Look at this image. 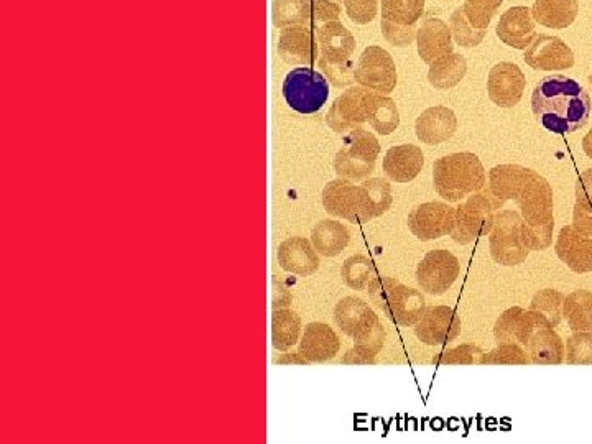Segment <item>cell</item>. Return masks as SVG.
Wrapping results in <instances>:
<instances>
[{"label":"cell","mask_w":592,"mask_h":444,"mask_svg":"<svg viewBox=\"0 0 592 444\" xmlns=\"http://www.w3.org/2000/svg\"><path fill=\"white\" fill-rule=\"evenodd\" d=\"M532 109L537 121L548 132L573 134L588 124L591 96L578 81L553 74L543 78L533 89Z\"/></svg>","instance_id":"obj_1"},{"label":"cell","mask_w":592,"mask_h":444,"mask_svg":"<svg viewBox=\"0 0 592 444\" xmlns=\"http://www.w3.org/2000/svg\"><path fill=\"white\" fill-rule=\"evenodd\" d=\"M486 181L484 165L471 152L451 153L433 165L436 193L449 203H461L468 196L484 190Z\"/></svg>","instance_id":"obj_2"},{"label":"cell","mask_w":592,"mask_h":444,"mask_svg":"<svg viewBox=\"0 0 592 444\" xmlns=\"http://www.w3.org/2000/svg\"><path fill=\"white\" fill-rule=\"evenodd\" d=\"M502 206L504 203L495 198L487 188L468 196L456 208V221L449 236L461 246H468L479 237L489 236L494 227L495 216Z\"/></svg>","instance_id":"obj_3"},{"label":"cell","mask_w":592,"mask_h":444,"mask_svg":"<svg viewBox=\"0 0 592 444\" xmlns=\"http://www.w3.org/2000/svg\"><path fill=\"white\" fill-rule=\"evenodd\" d=\"M379 153V140L361 125L344 135L343 147L334 157V172L341 180L351 183L367 180L374 173Z\"/></svg>","instance_id":"obj_4"},{"label":"cell","mask_w":592,"mask_h":444,"mask_svg":"<svg viewBox=\"0 0 592 444\" xmlns=\"http://www.w3.org/2000/svg\"><path fill=\"white\" fill-rule=\"evenodd\" d=\"M282 93L290 109L310 116L328 102V79L320 71L300 66L285 76Z\"/></svg>","instance_id":"obj_5"},{"label":"cell","mask_w":592,"mask_h":444,"mask_svg":"<svg viewBox=\"0 0 592 444\" xmlns=\"http://www.w3.org/2000/svg\"><path fill=\"white\" fill-rule=\"evenodd\" d=\"M522 214L512 209L499 211L489 234V249L495 264L517 267L527 260L530 250L522 241Z\"/></svg>","instance_id":"obj_6"},{"label":"cell","mask_w":592,"mask_h":444,"mask_svg":"<svg viewBox=\"0 0 592 444\" xmlns=\"http://www.w3.org/2000/svg\"><path fill=\"white\" fill-rule=\"evenodd\" d=\"M354 79L359 86L374 93H394L397 86V66L389 51L382 47H367L357 61Z\"/></svg>","instance_id":"obj_7"},{"label":"cell","mask_w":592,"mask_h":444,"mask_svg":"<svg viewBox=\"0 0 592 444\" xmlns=\"http://www.w3.org/2000/svg\"><path fill=\"white\" fill-rule=\"evenodd\" d=\"M459 275L461 264L458 257L444 249L430 250L417 267L418 287L433 296L448 292Z\"/></svg>","instance_id":"obj_8"},{"label":"cell","mask_w":592,"mask_h":444,"mask_svg":"<svg viewBox=\"0 0 592 444\" xmlns=\"http://www.w3.org/2000/svg\"><path fill=\"white\" fill-rule=\"evenodd\" d=\"M456 208L446 203H423L408 214V229L421 242L436 241L449 236L454 229Z\"/></svg>","instance_id":"obj_9"},{"label":"cell","mask_w":592,"mask_h":444,"mask_svg":"<svg viewBox=\"0 0 592 444\" xmlns=\"http://www.w3.org/2000/svg\"><path fill=\"white\" fill-rule=\"evenodd\" d=\"M372 91L364 86L347 88L326 114L329 129L339 135H346L351 130L361 127L367 122V102Z\"/></svg>","instance_id":"obj_10"},{"label":"cell","mask_w":592,"mask_h":444,"mask_svg":"<svg viewBox=\"0 0 592 444\" xmlns=\"http://www.w3.org/2000/svg\"><path fill=\"white\" fill-rule=\"evenodd\" d=\"M461 318L449 306L426 308L415 324V336L426 346H446L461 334Z\"/></svg>","instance_id":"obj_11"},{"label":"cell","mask_w":592,"mask_h":444,"mask_svg":"<svg viewBox=\"0 0 592 444\" xmlns=\"http://www.w3.org/2000/svg\"><path fill=\"white\" fill-rule=\"evenodd\" d=\"M278 55L293 66H313L320 58L318 37L311 27L283 28L278 38Z\"/></svg>","instance_id":"obj_12"},{"label":"cell","mask_w":592,"mask_h":444,"mask_svg":"<svg viewBox=\"0 0 592 444\" xmlns=\"http://www.w3.org/2000/svg\"><path fill=\"white\" fill-rule=\"evenodd\" d=\"M527 79L522 70L515 63L502 61L499 65L492 66L489 79H487V93L495 106L510 107L517 106L523 93H525Z\"/></svg>","instance_id":"obj_13"},{"label":"cell","mask_w":592,"mask_h":444,"mask_svg":"<svg viewBox=\"0 0 592 444\" xmlns=\"http://www.w3.org/2000/svg\"><path fill=\"white\" fill-rule=\"evenodd\" d=\"M323 208L326 213L334 218L346 219L352 224H366L362 214L361 191L359 186L352 185L351 181L338 180L329 181L324 186Z\"/></svg>","instance_id":"obj_14"},{"label":"cell","mask_w":592,"mask_h":444,"mask_svg":"<svg viewBox=\"0 0 592 444\" xmlns=\"http://www.w3.org/2000/svg\"><path fill=\"white\" fill-rule=\"evenodd\" d=\"M523 58L537 71L571 70L574 66L573 50L561 38L550 35H537Z\"/></svg>","instance_id":"obj_15"},{"label":"cell","mask_w":592,"mask_h":444,"mask_svg":"<svg viewBox=\"0 0 592 444\" xmlns=\"http://www.w3.org/2000/svg\"><path fill=\"white\" fill-rule=\"evenodd\" d=\"M500 42L515 48V50H527L537 38V28L533 19L532 10L528 7H512L500 17L499 24L495 28Z\"/></svg>","instance_id":"obj_16"},{"label":"cell","mask_w":592,"mask_h":444,"mask_svg":"<svg viewBox=\"0 0 592 444\" xmlns=\"http://www.w3.org/2000/svg\"><path fill=\"white\" fill-rule=\"evenodd\" d=\"M532 364L560 366L565 362V343L550 323L538 324L522 344Z\"/></svg>","instance_id":"obj_17"},{"label":"cell","mask_w":592,"mask_h":444,"mask_svg":"<svg viewBox=\"0 0 592 444\" xmlns=\"http://www.w3.org/2000/svg\"><path fill=\"white\" fill-rule=\"evenodd\" d=\"M380 311L398 326H415L426 311L425 296L420 290L398 282Z\"/></svg>","instance_id":"obj_18"},{"label":"cell","mask_w":592,"mask_h":444,"mask_svg":"<svg viewBox=\"0 0 592 444\" xmlns=\"http://www.w3.org/2000/svg\"><path fill=\"white\" fill-rule=\"evenodd\" d=\"M341 349V339L329 324H306L303 338L298 343V352L308 362H328L338 356Z\"/></svg>","instance_id":"obj_19"},{"label":"cell","mask_w":592,"mask_h":444,"mask_svg":"<svg viewBox=\"0 0 592 444\" xmlns=\"http://www.w3.org/2000/svg\"><path fill=\"white\" fill-rule=\"evenodd\" d=\"M277 260L285 272L298 277H310L320 269V257L313 242L305 237H290L277 250Z\"/></svg>","instance_id":"obj_20"},{"label":"cell","mask_w":592,"mask_h":444,"mask_svg":"<svg viewBox=\"0 0 592 444\" xmlns=\"http://www.w3.org/2000/svg\"><path fill=\"white\" fill-rule=\"evenodd\" d=\"M555 252L574 273L592 272V237L584 236L571 226L561 229Z\"/></svg>","instance_id":"obj_21"},{"label":"cell","mask_w":592,"mask_h":444,"mask_svg":"<svg viewBox=\"0 0 592 444\" xmlns=\"http://www.w3.org/2000/svg\"><path fill=\"white\" fill-rule=\"evenodd\" d=\"M458 130V119L449 107L433 106L421 112L415 122L418 140L426 145H440L448 142Z\"/></svg>","instance_id":"obj_22"},{"label":"cell","mask_w":592,"mask_h":444,"mask_svg":"<svg viewBox=\"0 0 592 444\" xmlns=\"http://www.w3.org/2000/svg\"><path fill=\"white\" fill-rule=\"evenodd\" d=\"M418 55L426 65L435 63L443 56L454 53L453 33L451 27L443 20L430 17L426 19L417 32Z\"/></svg>","instance_id":"obj_23"},{"label":"cell","mask_w":592,"mask_h":444,"mask_svg":"<svg viewBox=\"0 0 592 444\" xmlns=\"http://www.w3.org/2000/svg\"><path fill=\"white\" fill-rule=\"evenodd\" d=\"M425 167V155L417 145H397L385 153L382 168L389 180L395 183H408L420 175Z\"/></svg>","instance_id":"obj_24"},{"label":"cell","mask_w":592,"mask_h":444,"mask_svg":"<svg viewBox=\"0 0 592 444\" xmlns=\"http://www.w3.org/2000/svg\"><path fill=\"white\" fill-rule=\"evenodd\" d=\"M334 321L346 336L354 339L372 328L379 321V316L366 301L357 296H346L334 306Z\"/></svg>","instance_id":"obj_25"},{"label":"cell","mask_w":592,"mask_h":444,"mask_svg":"<svg viewBox=\"0 0 592 444\" xmlns=\"http://www.w3.org/2000/svg\"><path fill=\"white\" fill-rule=\"evenodd\" d=\"M522 218H538L553 214V190L540 173L530 168L522 193L517 199Z\"/></svg>","instance_id":"obj_26"},{"label":"cell","mask_w":592,"mask_h":444,"mask_svg":"<svg viewBox=\"0 0 592 444\" xmlns=\"http://www.w3.org/2000/svg\"><path fill=\"white\" fill-rule=\"evenodd\" d=\"M320 56L326 60H349L356 51V38L341 22H328L316 28Z\"/></svg>","instance_id":"obj_27"},{"label":"cell","mask_w":592,"mask_h":444,"mask_svg":"<svg viewBox=\"0 0 592 444\" xmlns=\"http://www.w3.org/2000/svg\"><path fill=\"white\" fill-rule=\"evenodd\" d=\"M528 172H530V168L522 167L517 163L497 165L489 173L487 190L491 191L492 195L500 199L502 203L512 201V199L517 201L518 196L522 193L523 185L527 181Z\"/></svg>","instance_id":"obj_28"},{"label":"cell","mask_w":592,"mask_h":444,"mask_svg":"<svg viewBox=\"0 0 592 444\" xmlns=\"http://www.w3.org/2000/svg\"><path fill=\"white\" fill-rule=\"evenodd\" d=\"M578 14V0H535L532 9L535 22L553 30L569 27Z\"/></svg>","instance_id":"obj_29"},{"label":"cell","mask_w":592,"mask_h":444,"mask_svg":"<svg viewBox=\"0 0 592 444\" xmlns=\"http://www.w3.org/2000/svg\"><path fill=\"white\" fill-rule=\"evenodd\" d=\"M361 191L362 214L364 222L380 218L389 211L394 201L392 186L385 178H369L359 185Z\"/></svg>","instance_id":"obj_30"},{"label":"cell","mask_w":592,"mask_h":444,"mask_svg":"<svg viewBox=\"0 0 592 444\" xmlns=\"http://www.w3.org/2000/svg\"><path fill=\"white\" fill-rule=\"evenodd\" d=\"M349 241H351L349 229L343 222L333 221V219L321 221L311 231V242L316 252L324 257H336L341 254Z\"/></svg>","instance_id":"obj_31"},{"label":"cell","mask_w":592,"mask_h":444,"mask_svg":"<svg viewBox=\"0 0 592 444\" xmlns=\"http://www.w3.org/2000/svg\"><path fill=\"white\" fill-rule=\"evenodd\" d=\"M385 331L384 324L377 321L372 328L354 338V347L346 352L343 357L344 364H374L375 357L384 349Z\"/></svg>","instance_id":"obj_32"},{"label":"cell","mask_w":592,"mask_h":444,"mask_svg":"<svg viewBox=\"0 0 592 444\" xmlns=\"http://www.w3.org/2000/svg\"><path fill=\"white\" fill-rule=\"evenodd\" d=\"M367 122L380 135H390L400 125V112L394 99L384 94L370 93L367 102Z\"/></svg>","instance_id":"obj_33"},{"label":"cell","mask_w":592,"mask_h":444,"mask_svg":"<svg viewBox=\"0 0 592 444\" xmlns=\"http://www.w3.org/2000/svg\"><path fill=\"white\" fill-rule=\"evenodd\" d=\"M468 73V61L463 55L459 53H451V55L443 56L435 63H431L430 71H428V81L431 86L441 91H448V89L458 86L463 81L464 76Z\"/></svg>","instance_id":"obj_34"},{"label":"cell","mask_w":592,"mask_h":444,"mask_svg":"<svg viewBox=\"0 0 592 444\" xmlns=\"http://www.w3.org/2000/svg\"><path fill=\"white\" fill-rule=\"evenodd\" d=\"M301 316L288 308H277L272 315V346L288 351L300 343Z\"/></svg>","instance_id":"obj_35"},{"label":"cell","mask_w":592,"mask_h":444,"mask_svg":"<svg viewBox=\"0 0 592 444\" xmlns=\"http://www.w3.org/2000/svg\"><path fill=\"white\" fill-rule=\"evenodd\" d=\"M566 318L569 329L576 331H589L592 333V292L589 290H574L565 298Z\"/></svg>","instance_id":"obj_36"},{"label":"cell","mask_w":592,"mask_h":444,"mask_svg":"<svg viewBox=\"0 0 592 444\" xmlns=\"http://www.w3.org/2000/svg\"><path fill=\"white\" fill-rule=\"evenodd\" d=\"M555 216H538V218H522V241L530 252H542L553 244Z\"/></svg>","instance_id":"obj_37"},{"label":"cell","mask_w":592,"mask_h":444,"mask_svg":"<svg viewBox=\"0 0 592 444\" xmlns=\"http://www.w3.org/2000/svg\"><path fill=\"white\" fill-rule=\"evenodd\" d=\"M341 277L351 290H367L369 283L377 277L374 260L367 255H352L341 267Z\"/></svg>","instance_id":"obj_38"},{"label":"cell","mask_w":592,"mask_h":444,"mask_svg":"<svg viewBox=\"0 0 592 444\" xmlns=\"http://www.w3.org/2000/svg\"><path fill=\"white\" fill-rule=\"evenodd\" d=\"M425 12V0H382V20L392 24L417 25Z\"/></svg>","instance_id":"obj_39"},{"label":"cell","mask_w":592,"mask_h":444,"mask_svg":"<svg viewBox=\"0 0 592 444\" xmlns=\"http://www.w3.org/2000/svg\"><path fill=\"white\" fill-rule=\"evenodd\" d=\"M272 20L273 25L282 30L298 25L311 27L305 0H273Z\"/></svg>","instance_id":"obj_40"},{"label":"cell","mask_w":592,"mask_h":444,"mask_svg":"<svg viewBox=\"0 0 592 444\" xmlns=\"http://www.w3.org/2000/svg\"><path fill=\"white\" fill-rule=\"evenodd\" d=\"M566 296L560 290H553V288H545L540 292L535 293L530 303V310L537 311L540 315L545 316L548 323L556 328L560 326L563 321V310H565Z\"/></svg>","instance_id":"obj_41"},{"label":"cell","mask_w":592,"mask_h":444,"mask_svg":"<svg viewBox=\"0 0 592 444\" xmlns=\"http://www.w3.org/2000/svg\"><path fill=\"white\" fill-rule=\"evenodd\" d=\"M451 33H453L454 42L458 43L459 47L474 48L481 45L487 30L474 27L464 14L463 5H461L451 14Z\"/></svg>","instance_id":"obj_42"},{"label":"cell","mask_w":592,"mask_h":444,"mask_svg":"<svg viewBox=\"0 0 592 444\" xmlns=\"http://www.w3.org/2000/svg\"><path fill=\"white\" fill-rule=\"evenodd\" d=\"M484 351L476 344H461L438 352L433 357L435 366H474L481 364Z\"/></svg>","instance_id":"obj_43"},{"label":"cell","mask_w":592,"mask_h":444,"mask_svg":"<svg viewBox=\"0 0 592 444\" xmlns=\"http://www.w3.org/2000/svg\"><path fill=\"white\" fill-rule=\"evenodd\" d=\"M481 364L487 366H528L532 364L525 347L518 343L497 344L495 349L482 357Z\"/></svg>","instance_id":"obj_44"},{"label":"cell","mask_w":592,"mask_h":444,"mask_svg":"<svg viewBox=\"0 0 592 444\" xmlns=\"http://www.w3.org/2000/svg\"><path fill=\"white\" fill-rule=\"evenodd\" d=\"M565 361L569 366H592V333L576 331L566 339Z\"/></svg>","instance_id":"obj_45"},{"label":"cell","mask_w":592,"mask_h":444,"mask_svg":"<svg viewBox=\"0 0 592 444\" xmlns=\"http://www.w3.org/2000/svg\"><path fill=\"white\" fill-rule=\"evenodd\" d=\"M318 65L323 71L329 83L333 84L334 88H351V84L356 81L354 79V71H356V63L349 60H326L323 56L318 58Z\"/></svg>","instance_id":"obj_46"},{"label":"cell","mask_w":592,"mask_h":444,"mask_svg":"<svg viewBox=\"0 0 592 444\" xmlns=\"http://www.w3.org/2000/svg\"><path fill=\"white\" fill-rule=\"evenodd\" d=\"M523 315L525 310L520 306H514L505 310L495 321L494 339L497 344L517 343V334L522 328Z\"/></svg>","instance_id":"obj_47"},{"label":"cell","mask_w":592,"mask_h":444,"mask_svg":"<svg viewBox=\"0 0 592 444\" xmlns=\"http://www.w3.org/2000/svg\"><path fill=\"white\" fill-rule=\"evenodd\" d=\"M310 14L311 28H318L328 22H338L343 14V0H305Z\"/></svg>","instance_id":"obj_48"},{"label":"cell","mask_w":592,"mask_h":444,"mask_svg":"<svg viewBox=\"0 0 592 444\" xmlns=\"http://www.w3.org/2000/svg\"><path fill=\"white\" fill-rule=\"evenodd\" d=\"M502 2L504 0H466L463 5L464 14L474 27L487 30Z\"/></svg>","instance_id":"obj_49"},{"label":"cell","mask_w":592,"mask_h":444,"mask_svg":"<svg viewBox=\"0 0 592 444\" xmlns=\"http://www.w3.org/2000/svg\"><path fill=\"white\" fill-rule=\"evenodd\" d=\"M380 28H382V35L385 40L394 45V47H410L415 38H417V25H410V27H403V25L392 24L387 20L380 22Z\"/></svg>","instance_id":"obj_50"},{"label":"cell","mask_w":592,"mask_h":444,"mask_svg":"<svg viewBox=\"0 0 592 444\" xmlns=\"http://www.w3.org/2000/svg\"><path fill=\"white\" fill-rule=\"evenodd\" d=\"M379 0H344V9L354 24L366 25L375 19Z\"/></svg>","instance_id":"obj_51"},{"label":"cell","mask_w":592,"mask_h":444,"mask_svg":"<svg viewBox=\"0 0 592 444\" xmlns=\"http://www.w3.org/2000/svg\"><path fill=\"white\" fill-rule=\"evenodd\" d=\"M573 227L584 236L592 237V206L584 203L574 204Z\"/></svg>","instance_id":"obj_52"},{"label":"cell","mask_w":592,"mask_h":444,"mask_svg":"<svg viewBox=\"0 0 592 444\" xmlns=\"http://www.w3.org/2000/svg\"><path fill=\"white\" fill-rule=\"evenodd\" d=\"M576 203L592 206V168L581 173L576 180Z\"/></svg>","instance_id":"obj_53"},{"label":"cell","mask_w":592,"mask_h":444,"mask_svg":"<svg viewBox=\"0 0 592 444\" xmlns=\"http://www.w3.org/2000/svg\"><path fill=\"white\" fill-rule=\"evenodd\" d=\"M273 362L275 364H310L305 357L301 356L300 352L298 354H283L280 359H275Z\"/></svg>","instance_id":"obj_54"},{"label":"cell","mask_w":592,"mask_h":444,"mask_svg":"<svg viewBox=\"0 0 592 444\" xmlns=\"http://www.w3.org/2000/svg\"><path fill=\"white\" fill-rule=\"evenodd\" d=\"M583 150L586 155L592 160V130L586 134L583 139Z\"/></svg>","instance_id":"obj_55"},{"label":"cell","mask_w":592,"mask_h":444,"mask_svg":"<svg viewBox=\"0 0 592 444\" xmlns=\"http://www.w3.org/2000/svg\"><path fill=\"white\" fill-rule=\"evenodd\" d=\"M589 81H591V83H592V73H591V79H589Z\"/></svg>","instance_id":"obj_56"}]
</instances>
